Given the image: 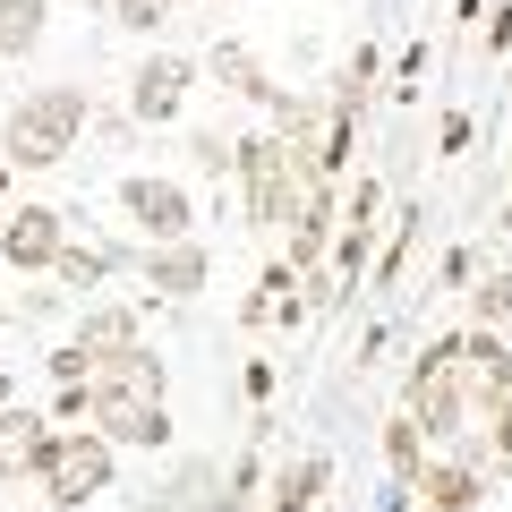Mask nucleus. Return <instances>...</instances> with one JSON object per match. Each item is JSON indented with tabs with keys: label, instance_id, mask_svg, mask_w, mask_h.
<instances>
[{
	"label": "nucleus",
	"instance_id": "2",
	"mask_svg": "<svg viewBox=\"0 0 512 512\" xmlns=\"http://www.w3.org/2000/svg\"><path fill=\"white\" fill-rule=\"evenodd\" d=\"M111 478H120V444H111L103 427H60L35 487H43L52 512H86L94 495H111Z\"/></svg>",
	"mask_w": 512,
	"mask_h": 512
},
{
	"label": "nucleus",
	"instance_id": "30",
	"mask_svg": "<svg viewBox=\"0 0 512 512\" xmlns=\"http://www.w3.org/2000/svg\"><path fill=\"white\" fill-rule=\"evenodd\" d=\"M419 69H427V43H410V52H402V69H393V94H402V103L419 94Z\"/></svg>",
	"mask_w": 512,
	"mask_h": 512
},
{
	"label": "nucleus",
	"instance_id": "32",
	"mask_svg": "<svg viewBox=\"0 0 512 512\" xmlns=\"http://www.w3.org/2000/svg\"><path fill=\"white\" fill-rule=\"evenodd\" d=\"M239 384H248V402H274V359H248V376H239Z\"/></svg>",
	"mask_w": 512,
	"mask_h": 512
},
{
	"label": "nucleus",
	"instance_id": "3",
	"mask_svg": "<svg viewBox=\"0 0 512 512\" xmlns=\"http://www.w3.org/2000/svg\"><path fill=\"white\" fill-rule=\"evenodd\" d=\"M86 427H103L120 453H171V402H154V393L86 384Z\"/></svg>",
	"mask_w": 512,
	"mask_h": 512
},
{
	"label": "nucleus",
	"instance_id": "1",
	"mask_svg": "<svg viewBox=\"0 0 512 512\" xmlns=\"http://www.w3.org/2000/svg\"><path fill=\"white\" fill-rule=\"evenodd\" d=\"M86 128H94V94L86 86H35V94L9 103V120H0V163L9 171H60Z\"/></svg>",
	"mask_w": 512,
	"mask_h": 512
},
{
	"label": "nucleus",
	"instance_id": "12",
	"mask_svg": "<svg viewBox=\"0 0 512 512\" xmlns=\"http://www.w3.org/2000/svg\"><path fill=\"white\" fill-rule=\"evenodd\" d=\"M69 342H86L94 359H111V350L146 342V316H137V299H77V333Z\"/></svg>",
	"mask_w": 512,
	"mask_h": 512
},
{
	"label": "nucleus",
	"instance_id": "9",
	"mask_svg": "<svg viewBox=\"0 0 512 512\" xmlns=\"http://www.w3.org/2000/svg\"><path fill=\"white\" fill-rule=\"evenodd\" d=\"M487 487H495L487 461L453 453V461H419V478H410V504H419V512H478V504H487Z\"/></svg>",
	"mask_w": 512,
	"mask_h": 512
},
{
	"label": "nucleus",
	"instance_id": "7",
	"mask_svg": "<svg viewBox=\"0 0 512 512\" xmlns=\"http://www.w3.org/2000/svg\"><path fill=\"white\" fill-rule=\"evenodd\" d=\"M402 410L419 419L427 444H453L461 419H470V384H461V367H410V376H402Z\"/></svg>",
	"mask_w": 512,
	"mask_h": 512
},
{
	"label": "nucleus",
	"instance_id": "25",
	"mask_svg": "<svg viewBox=\"0 0 512 512\" xmlns=\"http://www.w3.org/2000/svg\"><path fill=\"white\" fill-rule=\"evenodd\" d=\"M342 222H359V231H384V180H359L342 197Z\"/></svg>",
	"mask_w": 512,
	"mask_h": 512
},
{
	"label": "nucleus",
	"instance_id": "36",
	"mask_svg": "<svg viewBox=\"0 0 512 512\" xmlns=\"http://www.w3.org/2000/svg\"><path fill=\"white\" fill-rule=\"evenodd\" d=\"M495 231H504V239H512V205H504V214H495Z\"/></svg>",
	"mask_w": 512,
	"mask_h": 512
},
{
	"label": "nucleus",
	"instance_id": "5",
	"mask_svg": "<svg viewBox=\"0 0 512 512\" xmlns=\"http://www.w3.org/2000/svg\"><path fill=\"white\" fill-rule=\"evenodd\" d=\"M60 239H69V214L43 205V197H18L0 214V265H9V274H52Z\"/></svg>",
	"mask_w": 512,
	"mask_h": 512
},
{
	"label": "nucleus",
	"instance_id": "33",
	"mask_svg": "<svg viewBox=\"0 0 512 512\" xmlns=\"http://www.w3.org/2000/svg\"><path fill=\"white\" fill-rule=\"evenodd\" d=\"M9 402H18V376H9V367H0V410H9Z\"/></svg>",
	"mask_w": 512,
	"mask_h": 512
},
{
	"label": "nucleus",
	"instance_id": "16",
	"mask_svg": "<svg viewBox=\"0 0 512 512\" xmlns=\"http://www.w3.org/2000/svg\"><path fill=\"white\" fill-rule=\"evenodd\" d=\"M205 69L222 77V94H239V103H256V111H265V103L282 94L274 77L256 69V52H248V43H214V60H205Z\"/></svg>",
	"mask_w": 512,
	"mask_h": 512
},
{
	"label": "nucleus",
	"instance_id": "20",
	"mask_svg": "<svg viewBox=\"0 0 512 512\" xmlns=\"http://www.w3.org/2000/svg\"><path fill=\"white\" fill-rule=\"evenodd\" d=\"M419 461H427L419 419H410V410H393V419H384V478H419Z\"/></svg>",
	"mask_w": 512,
	"mask_h": 512
},
{
	"label": "nucleus",
	"instance_id": "31",
	"mask_svg": "<svg viewBox=\"0 0 512 512\" xmlns=\"http://www.w3.org/2000/svg\"><path fill=\"white\" fill-rule=\"evenodd\" d=\"M470 137H478V120H470V111H453V120L436 128V146H444V154H461V146H470Z\"/></svg>",
	"mask_w": 512,
	"mask_h": 512
},
{
	"label": "nucleus",
	"instance_id": "39",
	"mask_svg": "<svg viewBox=\"0 0 512 512\" xmlns=\"http://www.w3.org/2000/svg\"><path fill=\"white\" fill-rule=\"evenodd\" d=\"M180 9H188V0H180Z\"/></svg>",
	"mask_w": 512,
	"mask_h": 512
},
{
	"label": "nucleus",
	"instance_id": "38",
	"mask_svg": "<svg viewBox=\"0 0 512 512\" xmlns=\"http://www.w3.org/2000/svg\"><path fill=\"white\" fill-rule=\"evenodd\" d=\"M0 325H9V308H0Z\"/></svg>",
	"mask_w": 512,
	"mask_h": 512
},
{
	"label": "nucleus",
	"instance_id": "6",
	"mask_svg": "<svg viewBox=\"0 0 512 512\" xmlns=\"http://www.w3.org/2000/svg\"><path fill=\"white\" fill-rule=\"evenodd\" d=\"M120 214L137 222V239H188L197 231V197L163 171H128L120 180Z\"/></svg>",
	"mask_w": 512,
	"mask_h": 512
},
{
	"label": "nucleus",
	"instance_id": "4",
	"mask_svg": "<svg viewBox=\"0 0 512 512\" xmlns=\"http://www.w3.org/2000/svg\"><path fill=\"white\" fill-rule=\"evenodd\" d=\"M188 94H197V60L188 52H146L137 69H128V120L171 128L188 111Z\"/></svg>",
	"mask_w": 512,
	"mask_h": 512
},
{
	"label": "nucleus",
	"instance_id": "29",
	"mask_svg": "<svg viewBox=\"0 0 512 512\" xmlns=\"http://www.w3.org/2000/svg\"><path fill=\"white\" fill-rule=\"evenodd\" d=\"M478 52H487V60H504V52H512V9H495V18L478 26Z\"/></svg>",
	"mask_w": 512,
	"mask_h": 512
},
{
	"label": "nucleus",
	"instance_id": "19",
	"mask_svg": "<svg viewBox=\"0 0 512 512\" xmlns=\"http://www.w3.org/2000/svg\"><path fill=\"white\" fill-rule=\"evenodd\" d=\"M367 94H376V43H359V52L342 60V77H333L325 111H350V120H367Z\"/></svg>",
	"mask_w": 512,
	"mask_h": 512
},
{
	"label": "nucleus",
	"instance_id": "35",
	"mask_svg": "<svg viewBox=\"0 0 512 512\" xmlns=\"http://www.w3.org/2000/svg\"><path fill=\"white\" fill-rule=\"evenodd\" d=\"M9 180H18V171H9V163H0V214H9Z\"/></svg>",
	"mask_w": 512,
	"mask_h": 512
},
{
	"label": "nucleus",
	"instance_id": "13",
	"mask_svg": "<svg viewBox=\"0 0 512 512\" xmlns=\"http://www.w3.org/2000/svg\"><path fill=\"white\" fill-rule=\"evenodd\" d=\"M419 231H427V205H402V214H393V231L376 239V256H367V291H402V282H410Z\"/></svg>",
	"mask_w": 512,
	"mask_h": 512
},
{
	"label": "nucleus",
	"instance_id": "24",
	"mask_svg": "<svg viewBox=\"0 0 512 512\" xmlns=\"http://www.w3.org/2000/svg\"><path fill=\"white\" fill-rule=\"evenodd\" d=\"M188 163H197L205 180H231V137H222V128H197V137H188Z\"/></svg>",
	"mask_w": 512,
	"mask_h": 512
},
{
	"label": "nucleus",
	"instance_id": "11",
	"mask_svg": "<svg viewBox=\"0 0 512 512\" xmlns=\"http://www.w3.org/2000/svg\"><path fill=\"white\" fill-rule=\"evenodd\" d=\"M52 436L60 427L52 419H35V410H0V487H9V478H43V453H52Z\"/></svg>",
	"mask_w": 512,
	"mask_h": 512
},
{
	"label": "nucleus",
	"instance_id": "23",
	"mask_svg": "<svg viewBox=\"0 0 512 512\" xmlns=\"http://www.w3.org/2000/svg\"><path fill=\"white\" fill-rule=\"evenodd\" d=\"M478 265H487V248H470V239H461V248H444V265H436V291H444V299H461Z\"/></svg>",
	"mask_w": 512,
	"mask_h": 512
},
{
	"label": "nucleus",
	"instance_id": "22",
	"mask_svg": "<svg viewBox=\"0 0 512 512\" xmlns=\"http://www.w3.org/2000/svg\"><path fill=\"white\" fill-rule=\"evenodd\" d=\"M171 9H180V0H103V18L120 26V35H154Z\"/></svg>",
	"mask_w": 512,
	"mask_h": 512
},
{
	"label": "nucleus",
	"instance_id": "15",
	"mask_svg": "<svg viewBox=\"0 0 512 512\" xmlns=\"http://www.w3.org/2000/svg\"><path fill=\"white\" fill-rule=\"evenodd\" d=\"M325 487H333V461L325 453L282 461V470H274V504H265V512H316V504H325Z\"/></svg>",
	"mask_w": 512,
	"mask_h": 512
},
{
	"label": "nucleus",
	"instance_id": "28",
	"mask_svg": "<svg viewBox=\"0 0 512 512\" xmlns=\"http://www.w3.org/2000/svg\"><path fill=\"white\" fill-rule=\"evenodd\" d=\"M94 384V376H86ZM86 384H60V393H52V427H77V419H86Z\"/></svg>",
	"mask_w": 512,
	"mask_h": 512
},
{
	"label": "nucleus",
	"instance_id": "26",
	"mask_svg": "<svg viewBox=\"0 0 512 512\" xmlns=\"http://www.w3.org/2000/svg\"><path fill=\"white\" fill-rule=\"evenodd\" d=\"M43 367H52V384H86L94 376V350L86 342H60V350H43Z\"/></svg>",
	"mask_w": 512,
	"mask_h": 512
},
{
	"label": "nucleus",
	"instance_id": "27",
	"mask_svg": "<svg viewBox=\"0 0 512 512\" xmlns=\"http://www.w3.org/2000/svg\"><path fill=\"white\" fill-rule=\"evenodd\" d=\"M60 308H69V291H60V282H52V291H26V299H18V316H26V325H52Z\"/></svg>",
	"mask_w": 512,
	"mask_h": 512
},
{
	"label": "nucleus",
	"instance_id": "14",
	"mask_svg": "<svg viewBox=\"0 0 512 512\" xmlns=\"http://www.w3.org/2000/svg\"><path fill=\"white\" fill-rule=\"evenodd\" d=\"M94 384H120V393H171V359H154V342H128L111 359H94Z\"/></svg>",
	"mask_w": 512,
	"mask_h": 512
},
{
	"label": "nucleus",
	"instance_id": "34",
	"mask_svg": "<svg viewBox=\"0 0 512 512\" xmlns=\"http://www.w3.org/2000/svg\"><path fill=\"white\" fill-rule=\"evenodd\" d=\"M478 18H487V0H461V26H478Z\"/></svg>",
	"mask_w": 512,
	"mask_h": 512
},
{
	"label": "nucleus",
	"instance_id": "8",
	"mask_svg": "<svg viewBox=\"0 0 512 512\" xmlns=\"http://www.w3.org/2000/svg\"><path fill=\"white\" fill-rule=\"evenodd\" d=\"M137 282H146L154 299H197L205 282H214V256H205V239H146V256H137Z\"/></svg>",
	"mask_w": 512,
	"mask_h": 512
},
{
	"label": "nucleus",
	"instance_id": "37",
	"mask_svg": "<svg viewBox=\"0 0 512 512\" xmlns=\"http://www.w3.org/2000/svg\"><path fill=\"white\" fill-rule=\"evenodd\" d=\"M504 342H512V316H504Z\"/></svg>",
	"mask_w": 512,
	"mask_h": 512
},
{
	"label": "nucleus",
	"instance_id": "10",
	"mask_svg": "<svg viewBox=\"0 0 512 512\" xmlns=\"http://www.w3.org/2000/svg\"><path fill=\"white\" fill-rule=\"evenodd\" d=\"M137 256H146L137 239H103V248H77V239H60V256H52V282H60L69 299H94L111 274H128Z\"/></svg>",
	"mask_w": 512,
	"mask_h": 512
},
{
	"label": "nucleus",
	"instance_id": "18",
	"mask_svg": "<svg viewBox=\"0 0 512 512\" xmlns=\"http://www.w3.org/2000/svg\"><path fill=\"white\" fill-rule=\"evenodd\" d=\"M461 308H470V325H495V333H504V316H512V265H478L470 291H461Z\"/></svg>",
	"mask_w": 512,
	"mask_h": 512
},
{
	"label": "nucleus",
	"instance_id": "17",
	"mask_svg": "<svg viewBox=\"0 0 512 512\" xmlns=\"http://www.w3.org/2000/svg\"><path fill=\"white\" fill-rule=\"evenodd\" d=\"M43 35H52V0H0V69L43 52Z\"/></svg>",
	"mask_w": 512,
	"mask_h": 512
},
{
	"label": "nucleus",
	"instance_id": "21",
	"mask_svg": "<svg viewBox=\"0 0 512 512\" xmlns=\"http://www.w3.org/2000/svg\"><path fill=\"white\" fill-rule=\"evenodd\" d=\"M478 419H487V427H478V444H487V470L504 478V470H512V393L478 402Z\"/></svg>",
	"mask_w": 512,
	"mask_h": 512
}]
</instances>
